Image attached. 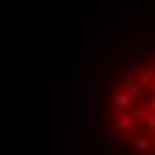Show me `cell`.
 Wrapping results in <instances>:
<instances>
[{"mask_svg":"<svg viewBox=\"0 0 155 155\" xmlns=\"http://www.w3.org/2000/svg\"><path fill=\"white\" fill-rule=\"evenodd\" d=\"M102 118L120 155H155V51L142 54L118 75Z\"/></svg>","mask_w":155,"mask_h":155,"instance_id":"6da1fadb","label":"cell"}]
</instances>
